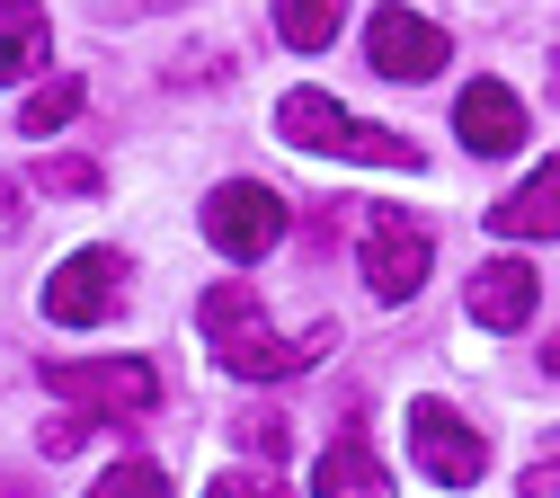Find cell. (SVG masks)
<instances>
[{
	"label": "cell",
	"instance_id": "cell-1",
	"mask_svg": "<svg viewBox=\"0 0 560 498\" xmlns=\"http://www.w3.org/2000/svg\"><path fill=\"white\" fill-rule=\"evenodd\" d=\"M196 329H205V347L223 356V374H241V383H285V374L320 366V356L338 347V321L285 338L249 285H205V294H196Z\"/></svg>",
	"mask_w": 560,
	"mask_h": 498
},
{
	"label": "cell",
	"instance_id": "cell-2",
	"mask_svg": "<svg viewBox=\"0 0 560 498\" xmlns=\"http://www.w3.org/2000/svg\"><path fill=\"white\" fill-rule=\"evenodd\" d=\"M276 134H285L294 152H320V161L418 170V142H409V134H392V125H365V116H347L329 90H285V99H276Z\"/></svg>",
	"mask_w": 560,
	"mask_h": 498
},
{
	"label": "cell",
	"instance_id": "cell-3",
	"mask_svg": "<svg viewBox=\"0 0 560 498\" xmlns=\"http://www.w3.org/2000/svg\"><path fill=\"white\" fill-rule=\"evenodd\" d=\"M45 392L90 409V418H143L161 401V374L143 366V356H62V366L45 356Z\"/></svg>",
	"mask_w": 560,
	"mask_h": 498
},
{
	"label": "cell",
	"instance_id": "cell-4",
	"mask_svg": "<svg viewBox=\"0 0 560 498\" xmlns=\"http://www.w3.org/2000/svg\"><path fill=\"white\" fill-rule=\"evenodd\" d=\"M205 241H214L223 258H267L276 241H285V196H276L267 178H223L214 196H205Z\"/></svg>",
	"mask_w": 560,
	"mask_h": 498
},
{
	"label": "cell",
	"instance_id": "cell-5",
	"mask_svg": "<svg viewBox=\"0 0 560 498\" xmlns=\"http://www.w3.org/2000/svg\"><path fill=\"white\" fill-rule=\"evenodd\" d=\"M409 454H418V472L436 489H471L489 472V437L445 401H409Z\"/></svg>",
	"mask_w": 560,
	"mask_h": 498
},
{
	"label": "cell",
	"instance_id": "cell-6",
	"mask_svg": "<svg viewBox=\"0 0 560 498\" xmlns=\"http://www.w3.org/2000/svg\"><path fill=\"white\" fill-rule=\"evenodd\" d=\"M428 258H436V241L418 232L409 213L365 205V285H374V303H409L418 285H428Z\"/></svg>",
	"mask_w": 560,
	"mask_h": 498
},
{
	"label": "cell",
	"instance_id": "cell-7",
	"mask_svg": "<svg viewBox=\"0 0 560 498\" xmlns=\"http://www.w3.org/2000/svg\"><path fill=\"white\" fill-rule=\"evenodd\" d=\"M116 303H125V258L116 250H72L45 276V321H62V329H98Z\"/></svg>",
	"mask_w": 560,
	"mask_h": 498
},
{
	"label": "cell",
	"instance_id": "cell-8",
	"mask_svg": "<svg viewBox=\"0 0 560 498\" xmlns=\"http://www.w3.org/2000/svg\"><path fill=\"white\" fill-rule=\"evenodd\" d=\"M365 54H374V71H383V81H436V71H445V27L436 19H409V10H374V27H365Z\"/></svg>",
	"mask_w": 560,
	"mask_h": 498
},
{
	"label": "cell",
	"instance_id": "cell-9",
	"mask_svg": "<svg viewBox=\"0 0 560 498\" xmlns=\"http://www.w3.org/2000/svg\"><path fill=\"white\" fill-rule=\"evenodd\" d=\"M454 134L471 142L480 161L516 152V142H525V107H516V90H508V81H471V90L454 99Z\"/></svg>",
	"mask_w": 560,
	"mask_h": 498
},
{
	"label": "cell",
	"instance_id": "cell-10",
	"mask_svg": "<svg viewBox=\"0 0 560 498\" xmlns=\"http://www.w3.org/2000/svg\"><path fill=\"white\" fill-rule=\"evenodd\" d=\"M534 303H542V285H534L525 258H480L471 267V321L480 329H525Z\"/></svg>",
	"mask_w": 560,
	"mask_h": 498
},
{
	"label": "cell",
	"instance_id": "cell-11",
	"mask_svg": "<svg viewBox=\"0 0 560 498\" xmlns=\"http://www.w3.org/2000/svg\"><path fill=\"white\" fill-rule=\"evenodd\" d=\"M489 232H508V241H560V161H542L516 196L489 205Z\"/></svg>",
	"mask_w": 560,
	"mask_h": 498
},
{
	"label": "cell",
	"instance_id": "cell-12",
	"mask_svg": "<svg viewBox=\"0 0 560 498\" xmlns=\"http://www.w3.org/2000/svg\"><path fill=\"white\" fill-rule=\"evenodd\" d=\"M312 489H320V498H392V472L374 463V445H365V427H338V445L320 454Z\"/></svg>",
	"mask_w": 560,
	"mask_h": 498
},
{
	"label": "cell",
	"instance_id": "cell-13",
	"mask_svg": "<svg viewBox=\"0 0 560 498\" xmlns=\"http://www.w3.org/2000/svg\"><path fill=\"white\" fill-rule=\"evenodd\" d=\"M54 54V19L36 10V0H0V90L27 81V71H45Z\"/></svg>",
	"mask_w": 560,
	"mask_h": 498
},
{
	"label": "cell",
	"instance_id": "cell-14",
	"mask_svg": "<svg viewBox=\"0 0 560 498\" xmlns=\"http://www.w3.org/2000/svg\"><path fill=\"white\" fill-rule=\"evenodd\" d=\"M347 19V0H276V36H285L294 54H320Z\"/></svg>",
	"mask_w": 560,
	"mask_h": 498
},
{
	"label": "cell",
	"instance_id": "cell-15",
	"mask_svg": "<svg viewBox=\"0 0 560 498\" xmlns=\"http://www.w3.org/2000/svg\"><path fill=\"white\" fill-rule=\"evenodd\" d=\"M81 99H90V90L72 81V71H54L45 90H27V107H19V125H27V134H54V125H72V116H81Z\"/></svg>",
	"mask_w": 560,
	"mask_h": 498
},
{
	"label": "cell",
	"instance_id": "cell-16",
	"mask_svg": "<svg viewBox=\"0 0 560 498\" xmlns=\"http://www.w3.org/2000/svg\"><path fill=\"white\" fill-rule=\"evenodd\" d=\"M232 437H241V454H258V463H285L294 427L276 418V409H241V418H232Z\"/></svg>",
	"mask_w": 560,
	"mask_h": 498
},
{
	"label": "cell",
	"instance_id": "cell-17",
	"mask_svg": "<svg viewBox=\"0 0 560 498\" xmlns=\"http://www.w3.org/2000/svg\"><path fill=\"white\" fill-rule=\"evenodd\" d=\"M90 498H170V472L161 463H116V472H98Z\"/></svg>",
	"mask_w": 560,
	"mask_h": 498
},
{
	"label": "cell",
	"instance_id": "cell-18",
	"mask_svg": "<svg viewBox=\"0 0 560 498\" xmlns=\"http://www.w3.org/2000/svg\"><path fill=\"white\" fill-rule=\"evenodd\" d=\"M45 196H98V161H36Z\"/></svg>",
	"mask_w": 560,
	"mask_h": 498
},
{
	"label": "cell",
	"instance_id": "cell-19",
	"mask_svg": "<svg viewBox=\"0 0 560 498\" xmlns=\"http://www.w3.org/2000/svg\"><path fill=\"white\" fill-rule=\"evenodd\" d=\"M90 427H98L90 409H62V418H45V427H36V445L62 463V454H81V445H90Z\"/></svg>",
	"mask_w": 560,
	"mask_h": 498
},
{
	"label": "cell",
	"instance_id": "cell-20",
	"mask_svg": "<svg viewBox=\"0 0 560 498\" xmlns=\"http://www.w3.org/2000/svg\"><path fill=\"white\" fill-rule=\"evenodd\" d=\"M205 498H285V480H276V463H267V472H223Z\"/></svg>",
	"mask_w": 560,
	"mask_h": 498
},
{
	"label": "cell",
	"instance_id": "cell-21",
	"mask_svg": "<svg viewBox=\"0 0 560 498\" xmlns=\"http://www.w3.org/2000/svg\"><path fill=\"white\" fill-rule=\"evenodd\" d=\"M516 489H525V498H560V445H551V454H534Z\"/></svg>",
	"mask_w": 560,
	"mask_h": 498
},
{
	"label": "cell",
	"instance_id": "cell-22",
	"mask_svg": "<svg viewBox=\"0 0 560 498\" xmlns=\"http://www.w3.org/2000/svg\"><path fill=\"white\" fill-rule=\"evenodd\" d=\"M152 10H178V0H98V19H152Z\"/></svg>",
	"mask_w": 560,
	"mask_h": 498
},
{
	"label": "cell",
	"instance_id": "cell-23",
	"mask_svg": "<svg viewBox=\"0 0 560 498\" xmlns=\"http://www.w3.org/2000/svg\"><path fill=\"white\" fill-rule=\"evenodd\" d=\"M19 223H27V213H19V178H0V241H10Z\"/></svg>",
	"mask_w": 560,
	"mask_h": 498
},
{
	"label": "cell",
	"instance_id": "cell-24",
	"mask_svg": "<svg viewBox=\"0 0 560 498\" xmlns=\"http://www.w3.org/2000/svg\"><path fill=\"white\" fill-rule=\"evenodd\" d=\"M551 99H560V62H551Z\"/></svg>",
	"mask_w": 560,
	"mask_h": 498
},
{
	"label": "cell",
	"instance_id": "cell-25",
	"mask_svg": "<svg viewBox=\"0 0 560 498\" xmlns=\"http://www.w3.org/2000/svg\"><path fill=\"white\" fill-rule=\"evenodd\" d=\"M551 374H560V338H551Z\"/></svg>",
	"mask_w": 560,
	"mask_h": 498
}]
</instances>
